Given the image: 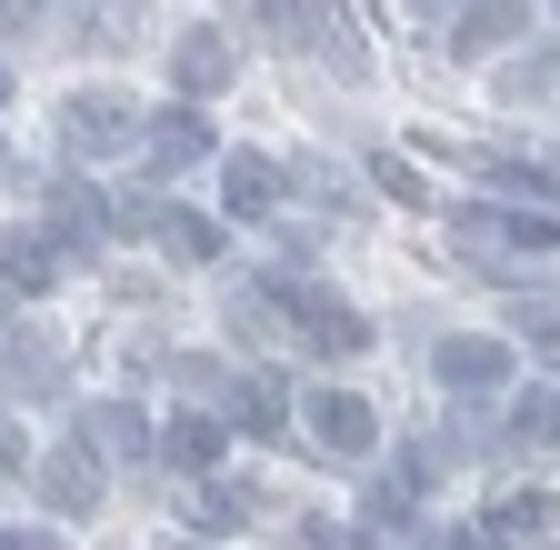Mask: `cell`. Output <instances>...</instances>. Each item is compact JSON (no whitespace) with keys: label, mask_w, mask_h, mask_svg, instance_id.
<instances>
[{"label":"cell","mask_w":560,"mask_h":550,"mask_svg":"<svg viewBox=\"0 0 560 550\" xmlns=\"http://www.w3.org/2000/svg\"><path fill=\"white\" fill-rule=\"evenodd\" d=\"M441 390H460V400H480V390H501L511 381V351H501V340H441Z\"/></svg>","instance_id":"cell-9"},{"label":"cell","mask_w":560,"mask_h":550,"mask_svg":"<svg viewBox=\"0 0 560 550\" xmlns=\"http://www.w3.org/2000/svg\"><path fill=\"white\" fill-rule=\"evenodd\" d=\"M60 381H70L60 340H50V330H21V340H11V390H21V400H40V390H60Z\"/></svg>","instance_id":"cell-12"},{"label":"cell","mask_w":560,"mask_h":550,"mask_svg":"<svg viewBox=\"0 0 560 550\" xmlns=\"http://www.w3.org/2000/svg\"><path fill=\"white\" fill-rule=\"evenodd\" d=\"M291 540H301V550H361L340 520H291Z\"/></svg>","instance_id":"cell-20"},{"label":"cell","mask_w":560,"mask_h":550,"mask_svg":"<svg viewBox=\"0 0 560 550\" xmlns=\"http://www.w3.org/2000/svg\"><path fill=\"white\" fill-rule=\"evenodd\" d=\"M0 470H21V441H11V421H0Z\"/></svg>","instance_id":"cell-22"},{"label":"cell","mask_w":560,"mask_h":550,"mask_svg":"<svg viewBox=\"0 0 560 550\" xmlns=\"http://www.w3.org/2000/svg\"><path fill=\"white\" fill-rule=\"evenodd\" d=\"M40 501H50L60 520H91V511H101V450H91V441H50V460H40Z\"/></svg>","instance_id":"cell-5"},{"label":"cell","mask_w":560,"mask_h":550,"mask_svg":"<svg viewBox=\"0 0 560 550\" xmlns=\"http://www.w3.org/2000/svg\"><path fill=\"white\" fill-rule=\"evenodd\" d=\"M60 141L81 151V161H110V151H130V141H140V110H130V101H110V91H81V101L60 110Z\"/></svg>","instance_id":"cell-4"},{"label":"cell","mask_w":560,"mask_h":550,"mask_svg":"<svg viewBox=\"0 0 560 550\" xmlns=\"http://www.w3.org/2000/svg\"><path fill=\"white\" fill-rule=\"evenodd\" d=\"M301 431H311L330 460H361V450H381V410H371L361 390H311V400H301Z\"/></svg>","instance_id":"cell-1"},{"label":"cell","mask_w":560,"mask_h":550,"mask_svg":"<svg viewBox=\"0 0 560 550\" xmlns=\"http://www.w3.org/2000/svg\"><path fill=\"white\" fill-rule=\"evenodd\" d=\"M550 520H560V501H550V491H511L501 511H490V540H540Z\"/></svg>","instance_id":"cell-14"},{"label":"cell","mask_w":560,"mask_h":550,"mask_svg":"<svg viewBox=\"0 0 560 550\" xmlns=\"http://www.w3.org/2000/svg\"><path fill=\"white\" fill-rule=\"evenodd\" d=\"M0 171H11V151H0Z\"/></svg>","instance_id":"cell-24"},{"label":"cell","mask_w":560,"mask_h":550,"mask_svg":"<svg viewBox=\"0 0 560 550\" xmlns=\"http://www.w3.org/2000/svg\"><path fill=\"white\" fill-rule=\"evenodd\" d=\"M241 511H250L241 491H200L190 501V530H241Z\"/></svg>","instance_id":"cell-18"},{"label":"cell","mask_w":560,"mask_h":550,"mask_svg":"<svg viewBox=\"0 0 560 550\" xmlns=\"http://www.w3.org/2000/svg\"><path fill=\"white\" fill-rule=\"evenodd\" d=\"M511 31H530V0H460V11H451V50H460V60L501 50Z\"/></svg>","instance_id":"cell-8"},{"label":"cell","mask_w":560,"mask_h":550,"mask_svg":"<svg viewBox=\"0 0 560 550\" xmlns=\"http://www.w3.org/2000/svg\"><path fill=\"white\" fill-rule=\"evenodd\" d=\"M180 470H221V450H231V431H221V410H180L171 421V441H161Z\"/></svg>","instance_id":"cell-13"},{"label":"cell","mask_w":560,"mask_h":550,"mask_svg":"<svg viewBox=\"0 0 560 550\" xmlns=\"http://www.w3.org/2000/svg\"><path fill=\"white\" fill-rule=\"evenodd\" d=\"M0 101H11V60H0Z\"/></svg>","instance_id":"cell-23"},{"label":"cell","mask_w":560,"mask_h":550,"mask_svg":"<svg viewBox=\"0 0 560 550\" xmlns=\"http://www.w3.org/2000/svg\"><path fill=\"white\" fill-rule=\"evenodd\" d=\"M151 231H161L180 260H221V231H210L200 211H171V200H161V221H151Z\"/></svg>","instance_id":"cell-16"},{"label":"cell","mask_w":560,"mask_h":550,"mask_svg":"<svg viewBox=\"0 0 560 550\" xmlns=\"http://www.w3.org/2000/svg\"><path fill=\"white\" fill-rule=\"evenodd\" d=\"M81 441H91L101 460H140V450H151V421H140L130 400H91V410H81Z\"/></svg>","instance_id":"cell-11"},{"label":"cell","mask_w":560,"mask_h":550,"mask_svg":"<svg viewBox=\"0 0 560 550\" xmlns=\"http://www.w3.org/2000/svg\"><path fill=\"white\" fill-rule=\"evenodd\" d=\"M221 200H231V221H270V211H280V161L231 151V161H221Z\"/></svg>","instance_id":"cell-10"},{"label":"cell","mask_w":560,"mask_h":550,"mask_svg":"<svg viewBox=\"0 0 560 550\" xmlns=\"http://www.w3.org/2000/svg\"><path fill=\"white\" fill-rule=\"evenodd\" d=\"M501 101H540V110H560V60H511V71H501Z\"/></svg>","instance_id":"cell-17"},{"label":"cell","mask_w":560,"mask_h":550,"mask_svg":"<svg viewBox=\"0 0 560 550\" xmlns=\"http://www.w3.org/2000/svg\"><path fill=\"white\" fill-rule=\"evenodd\" d=\"M40 200H50V211H40V231H50L60 250H110V241H120V231H110V200H101L81 171H60Z\"/></svg>","instance_id":"cell-2"},{"label":"cell","mask_w":560,"mask_h":550,"mask_svg":"<svg viewBox=\"0 0 560 550\" xmlns=\"http://www.w3.org/2000/svg\"><path fill=\"white\" fill-rule=\"evenodd\" d=\"M130 151H140V171H151V180H180V171L210 161V120H200V110H151Z\"/></svg>","instance_id":"cell-3"},{"label":"cell","mask_w":560,"mask_h":550,"mask_svg":"<svg viewBox=\"0 0 560 550\" xmlns=\"http://www.w3.org/2000/svg\"><path fill=\"white\" fill-rule=\"evenodd\" d=\"M511 441L560 450V390H521V400H511Z\"/></svg>","instance_id":"cell-15"},{"label":"cell","mask_w":560,"mask_h":550,"mask_svg":"<svg viewBox=\"0 0 560 550\" xmlns=\"http://www.w3.org/2000/svg\"><path fill=\"white\" fill-rule=\"evenodd\" d=\"M60 281V241L31 221V231H0V291H11V301H40Z\"/></svg>","instance_id":"cell-6"},{"label":"cell","mask_w":560,"mask_h":550,"mask_svg":"<svg viewBox=\"0 0 560 550\" xmlns=\"http://www.w3.org/2000/svg\"><path fill=\"white\" fill-rule=\"evenodd\" d=\"M511 320H521V340H530V351H540V361H560V311H540V301H521Z\"/></svg>","instance_id":"cell-19"},{"label":"cell","mask_w":560,"mask_h":550,"mask_svg":"<svg viewBox=\"0 0 560 550\" xmlns=\"http://www.w3.org/2000/svg\"><path fill=\"white\" fill-rule=\"evenodd\" d=\"M0 550H50V530H11V540H0Z\"/></svg>","instance_id":"cell-21"},{"label":"cell","mask_w":560,"mask_h":550,"mask_svg":"<svg viewBox=\"0 0 560 550\" xmlns=\"http://www.w3.org/2000/svg\"><path fill=\"white\" fill-rule=\"evenodd\" d=\"M231 71H241V50H231L221 31H180V50H171V81H180V101L231 91Z\"/></svg>","instance_id":"cell-7"}]
</instances>
